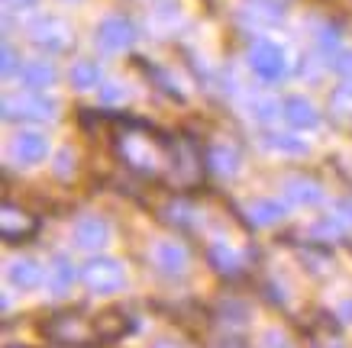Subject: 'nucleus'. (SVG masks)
Listing matches in <instances>:
<instances>
[{
    "mask_svg": "<svg viewBox=\"0 0 352 348\" xmlns=\"http://www.w3.org/2000/svg\"><path fill=\"white\" fill-rule=\"evenodd\" d=\"M285 119H288L291 126H298V129H310V126H317V123H320L317 110H314L304 97H288V100H285Z\"/></svg>",
    "mask_w": 352,
    "mask_h": 348,
    "instance_id": "8",
    "label": "nucleus"
},
{
    "mask_svg": "<svg viewBox=\"0 0 352 348\" xmlns=\"http://www.w3.org/2000/svg\"><path fill=\"white\" fill-rule=\"evenodd\" d=\"M245 13L262 23H278L285 16V3L281 0H245Z\"/></svg>",
    "mask_w": 352,
    "mask_h": 348,
    "instance_id": "11",
    "label": "nucleus"
},
{
    "mask_svg": "<svg viewBox=\"0 0 352 348\" xmlns=\"http://www.w3.org/2000/svg\"><path fill=\"white\" fill-rule=\"evenodd\" d=\"M55 113V100L43 97L39 91H20V94L3 97V116L7 119H16V116H30V119H45V116Z\"/></svg>",
    "mask_w": 352,
    "mask_h": 348,
    "instance_id": "1",
    "label": "nucleus"
},
{
    "mask_svg": "<svg viewBox=\"0 0 352 348\" xmlns=\"http://www.w3.org/2000/svg\"><path fill=\"white\" fill-rule=\"evenodd\" d=\"M252 213H256V220L258 222H275V220H281V203H272V200H258L256 207H252Z\"/></svg>",
    "mask_w": 352,
    "mask_h": 348,
    "instance_id": "17",
    "label": "nucleus"
},
{
    "mask_svg": "<svg viewBox=\"0 0 352 348\" xmlns=\"http://www.w3.org/2000/svg\"><path fill=\"white\" fill-rule=\"evenodd\" d=\"M55 30H62V23L58 20H43L36 30H32V36H36V43L39 45L52 49V52H62L65 45H68V36H55Z\"/></svg>",
    "mask_w": 352,
    "mask_h": 348,
    "instance_id": "12",
    "label": "nucleus"
},
{
    "mask_svg": "<svg viewBox=\"0 0 352 348\" xmlns=\"http://www.w3.org/2000/svg\"><path fill=\"white\" fill-rule=\"evenodd\" d=\"M249 65H252V71H256L262 81H278V78L285 74V68H288L285 52H281L275 43H268V39H262V43H256L249 49Z\"/></svg>",
    "mask_w": 352,
    "mask_h": 348,
    "instance_id": "3",
    "label": "nucleus"
},
{
    "mask_svg": "<svg viewBox=\"0 0 352 348\" xmlns=\"http://www.w3.org/2000/svg\"><path fill=\"white\" fill-rule=\"evenodd\" d=\"M55 81V68L49 62H30L23 68V84L30 87V91H43Z\"/></svg>",
    "mask_w": 352,
    "mask_h": 348,
    "instance_id": "10",
    "label": "nucleus"
},
{
    "mask_svg": "<svg viewBox=\"0 0 352 348\" xmlns=\"http://www.w3.org/2000/svg\"><path fill=\"white\" fill-rule=\"evenodd\" d=\"M10 281L16 287H36L43 281V271H39V264L36 262H16L10 268Z\"/></svg>",
    "mask_w": 352,
    "mask_h": 348,
    "instance_id": "14",
    "label": "nucleus"
},
{
    "mask_svg": "<svg viewBox=\"0 0 352 348\" xmlns=\"http://www.w3.org/2000/svg\"><path fill=\"white\" fill-rule=\"evenodd\" d=\"M207 161H210V168L220 171V174H233V171L239 168V152H236L233 146L217 142V146H210V152H207Z\"/></svg>",
    "mask_w": 352,
    "mask_h": 348,
    "instance_id": "9",
    "label": "nucleus"
},
{
    "mask_svg": "<svg viewBox=\"0 0 352 348\" xmlns=\"http://www.w3.org/2000/svg\"><path fill=\"white\" fill-rule=\"evenodd\" d=\"M13 68H16V62H13V52H10V45L3 49V74H10Z\"/></svg>",
    "mask_w": 352,
    "mask_h": 348,
    "instance_id": "22",
    "label": "nucleus"
},
{
    "mask_svg": "<svg viewBox=\"0 0 352 348\" xmlns=\"http://www.w3.org/2000/svg\"><path fill=\"white\" fill-rule=\"evenodd\" d=\"M107 235H110V226L100 216H85V220L78 222V229H75V239L85 248H97V245H104L107 242Z\"/></svg>",
    "mask_w": 352,
    "mask_h": 348,
    "instance_id": "7",
    "label": "nucleus"
},
{
    "mask_svg": "<svg viewBox=\"0 0 352 348\" xmlns=\"http://www.w3.org/2000/svg\"><path fill=\"white\" fill-rule=\"evenodd\" d=\"M72 84H75L78 91H91V87H97L100 84V71H97V65L75 62V68H72Z\"/></svg>",
    "mask_w": 352,
    "mask_h": 348,
    "instance_id": "15",
    "label": "nucleus"
},
{
    "mask_svg": "<svg viewBox=\"0 0 352 348\" xmlns=\"http://www.w3.org/2000/svg\"><path fill=\"white\" fill-rule=\"evenodd\" d=\"M45 336L58 342V345H85V342H97L94 326L87 329L78 316H55L49 326H45Z\"/></svg>",
    "mask_w": 352,
    "mask_h": 348,
    "instance_id": "4",
    "label": "nucleus"
},
{
    "mask_svg": "<svg viewBox=\"0 0 352 348\" xmlns=\"http://www.w3.org/2000/svg\"><path fill=\"white\" fill-rule=\"evenodd\" d=\"M333 68L342 74V78H352V52H346V55H340L336 62H333Z\"/></svg>",
    "mask_w": 352,
    "mask_h": 348,
    "instance_id": "19",
    "label": "nucleus"
},
{
    "mask_svg": "<svg viewBox=\"0 0 352 348\" xmlns=\"http://www.w3.org/2000/svg\"><path fill=\"white\" fill-rule=\"evenodd\" d=\"M3 3H7L10 10H30V7H36L39 0H3Z\"/></svg>",
    "mask_w": 352,
    "mask_h": 348,
    "instance_id": "21",
    "label": "nucleus"
},
{
    "mask_svg": "<svg viewBox=\"0 0 352 348\" xmlns=\"http://www.w3.org/2000/svg\"><path fill=\"white\" fill-rule=\"evenodd\" d=\"M10 152L20 165H36V161H43L49 155V142L39 132H20V136L13 139Z\"/></svg>",
    "mask_w": 352,
    "mask_h": 348,
    "instance_id": "6",
    "label": "nucleus"
},
{
    "mask_svg": "<svg viewBox=\"0 0 352 348\" xmlns=\"http://www.w3.org/2000/svg\"><path fill=\"white\" fill-rule=\"evenodd\" d=\"M120 97H123V91H120L117 84H107V91H100V100H104V104H117Z\"/></svg>",
    "mask_w": 352,
    "mask_h": 348,
    "instance_id": "20",
    "label": "nucleus"
},
{
    "mask_svg": "<svg viewBox=\"0 0 352 348\" xmlns=\"http://www.w3.org/2000/svg\"><path fill=\"white\" fill-rule=\"evenodd\" d=\"M288 197L291 200H300V203L317 200V187L307 184V181H288Z\"/></svg>",
    "mask_w": 352,
    "mask_h": 348,
    "instance_id": "16",
    "label": "nucleus"
},
{
    "mask_svg": "<svg viewBox=\"0 0 352 348\" xmlns=\"http://www.w3.org/2000/svg\"><path fill=\"white\" fill-rule=\"evenodd\" d=\"M272 146L281 148V152H307V142H294V136H272Z\"/></svg>",
    "mask_w": 352,
    "mask_h": 348,
    "instance_id": "18",
    "label": "nucleus"
},
{
    "mask_svg": "<svg viewBox=\"0 0 352 348\" xmlns=\"http://www.w3.org/2000/svg\"><path fill=\"white\" fill-rule=\"evenodd\" d=\"M81 277H85V284L91 287V290H97V294L120 290L123 281H126L120 262H113V258H94V262H87L85 268H81Z\"/></svg>",
    "mask_w": 352,
    "mask_h": 348,
    "instance_id": "2",
    "label": "nucleus"
},
{
    "mask_svg": "<svg viewBox=\"0 0 352 348\" xmlns=\"http://www.w3.org/2000/svg\"><path fill=\"white\" fill-rule=\"evenodd\" d=\"M136 39V30H133V23L126 16H110V20L100 23V30H97V45L104 49V52H120V49H129Z\"/></svg>",
    "mask_w": 352,
    "mask_h": 348,
    "instance_id": "5",
    "label": "nucleus"
},
{
    "mask_svg": "<svg viewBox=\"0 0 352 348\" xmlns=\"http://www.w3.org/2000/svg\"><path fill=\"white\" fill-rule=\"evenodd\" d=\"M155 262H159L162 271H182L188 258H184V248H182V245L165 242V245H159V248H155Z\"/></svg>",
    "mask_w": 352,
    "mask_h": 348,
    "instance_id": "13",
    "label": "nucleus"
}]
</instances>
